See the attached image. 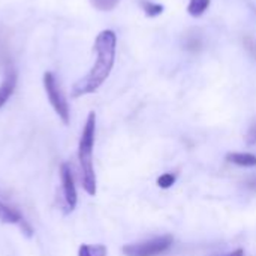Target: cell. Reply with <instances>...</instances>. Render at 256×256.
I'll list each match as a JSON object with an SVG mask.
<instances>
[{
	"mask_svg": "<svg viewBox=\"0 0 256 256\" xmlns=\"http://www.w3.org/2000/svg\"><path fill=\"white\" fill-rule=\"evenodd\" d=\"M116 50H117V34L112 30H102L94 40L96 62L92 66L90 72L72 86L70 90L72 98H81L99 90V87L106 81V78L110 76L114 68Z\"/></svg>",
	"mask_w": 256,
	"mask_h": 256,
	"instance_id": "1",
	"label": "cell"
},
{
	"mask_svg": "<svg viewBox=\"0 0 256 256\" xmlns=\"http://www.w3.org/2000/svg\"><path fill=\"white\" fill-rule=\"evenodd\" d=\"M96 136V114L92 111L87 116L86 124L81 132L80 144H78V160L81 168V182L82 189L90 195H96V174L93 166V147Z\"/></svg>",
	"mask_w": 256,
	"mask_h": 256,
	"instance_id": "2",
	"label": "cell"
},
{
	"mask_svg": "<svg viewBox=\"0 0 256 256\" xmlns=\"http://www.w3.org/2000/svg\"><path fill=\"white\" fill-rule=\"evenodd\" d=\"M44 88H45L46 98H48L52 110L58 116V118L64 124H69V120H70L69 105H68V100H66V98H64V94H63L58 82H57V78L54 76L52 72L44 74Z\"/></svg>",
	"mask_w": 256,
	"mask_h": 256,
	"instance_id": "3",
	"label": "cell"
},
{
	"mask_svg": "<svg viewBox=\"0 0 256 256\" xmlns=\"http://www.w3.org/2000/svg\"><path fill=\"white\" fill-rule=\"evenodd\" d=\"M172 243L174 238L171 236H162L141 243L126 244L123 248V254L124 256H160L171 249Z\"/></svg>",
	"mask_w": 256,
	"mask_h": 256,
	"instance_id": "4",
	"label": "cell"
},
{
	"mask_svg": "<svg viewBox=\"0 0 256 256\" xmlns=\"http://www.w3.org/2000/svg\"><path fill=\"white\" fill-rule=\"evenodd\" d=\"M60 180H62V192L64 198L66 213H72L76 207L78 195H76V188L74 182V174L68 164L60 165Z\"/></svg>",
	"mask_w": 256,
	"mask_h": 256,
	"instance_id": "5",
	"label": "cell"
},
{
	"mask_svg": "<svg viewBox=\"0 0 256 256\" xmlns=\"http://www.w3.org/2000/svg\"><path fill=\"white\" fill-rule=\"evenodd\" d=\"M0 220H2L3 224H8V225H18V226L21 228V231H22L27 237H32V236H33V230H32V226L27 224V220L22 218V214H21L16 208H14V207L4 204L2 200H0Z\"/></svg>",
	"mask_w": 256,
	"mask_h": 256,
	"instance_id": "6",
	"label": "cell"
},
{
	"mask_svg": "<svg viewBox=\"0 0 256 256\" xmlns=\"http://www.w3.org/2000/svg\"><path fill=\"white\" fill-rule=\"evenodd\" d=\"M18 75L14 66H8L4 70V78L0 84V108L4 106V104L9 100V98L14 94V90L16 87Z\"/></svg>",
	"mask_w": 256,
	"mask_h": 256,
	"instance_id": "7",
	"label": "cell"
},
{
	"mask_svg": "<svg viewBox=\"0 0 256 256\" xmlns=\"http://www.w3.org/2000/svg\"><path fill=\"white\" fill-rule=\"evenodd\" d=\"M226 160L238 165V166H244V168H254L256 166V156L250 153H228L226 154Z\"/></svg>",
	"mask_w": 256,
	"mask_h": 256,
	"instance_id": "8",
	"label": "cell"
},
{
	"mask_svg": "<svg viewBox=\"0 0 256 256\" xmlns=\"http://www.w3.org/2000/svg\"><path fill=\"white\" fill-rule=\"evenodd\" d=\"M183 45H184V50L189 52H200L202 50V45H204L202 36L198 32H189L184 34Z\"/></svg>",
	"mask_w": 256,
	"mask_h": 256,
	"instance_id": "9",
	"label": "cell"
},
{
	"mask_svg": "<svg viewBox=\"0 0 256 256\" xmlns=\"http://www.w3.org/2000/svg\"><path fill=\"white\" fill-rule=\"evenodd\" d=\"M210 3H212V0H190L188 4V12H189V15L198 18L207 12V9L210 8Z\"/></svg>",
	"mask_w": 256,
	"mask_h": 256,
	"instance_id": "10",
	"label": "cell"
},
{
	"mask_svg": "<svg viewBox=\"0 0 256 256\" xmlns=\"http://www.w3.org/2000/svg\"><path fill=\"white\" fill-rule=\"evenodd\" d=\"M140 6L148 18L159 16L164 12V4L152 2V0H140Z\"/></svg>",
	"mask_w": 256,
	"mask_h": 256,
	"instance_id": "11",
	"label": "cell"
},
{
	"mask_svg": "<svg viewBox=\"0 0 256 256\" xmlns=\"http://www.w3.org/2000/svg\"><path fill=\"white\" fill-rule=\"evenodd\" d=\"M108 250L104 244H81L78 249V256H106Z\"/></svg>",
	"mask_w": 256,
	"mask_h": 256,
	"instance_id": "12",
	"label": "cell"
},
{
	"mask_svg": "<svg viewBox=\"0 0 256 256\" xmlns=\"http://www.w3.org/2000/svg\"><path fill=\"white\" fill-rule=\"evenodd\" d=\"M90 3L98 10L110 12V10H112V9L117 8V4L120 3V0H90Z\"/></svg>",
	"mask_w": 256,
	"mask_h": 256,
	"instance_id": "13",
	"label": "cell"
},
{
	"mask_svg": "<svg viewBox=\"0 0 256 256\" xmlns=\"http://www.w3.org/2000/svg\"><path fill=\"white\" fill-rule=\"evenodd\" d=\"M243 46H244V50H246V52L256 60V39L254 36H250V34H244L243 36Z\"/></svg>",
	"mask_w": 256,
	"mask_h": 256,
	"instance_id": "14",
	"label": "cell"
},
{
	"mask_svg": "<svg viewBox=\"0 0 256 256\" xmlns=\"http://www.w3.org/2000/svg\"><path fill=\"white\" fill-rule=\"evenodd\" d=\"M176 180H177L176 174L166 172V174H162V176L158 178V186L162 188V189H170V188L176 183Z\"/></svg>",
	"mask_w": 256,
	"mask_h": 256,
	"instance_id": "15",
	"label": "cell"
},
{
	"mask_svg": "<svg viewBox=\"0 0 256 256\" xmlns=\"http://www.w3.org/2000/svg\"><path fill=\"white\" fill-rule=\"evenodd\" d=\"M246 142L249 146H256V123L249 128V130L246 134Z\"/></svg>",
	"mask_w": 256,
	"mask_h": 256,
	"instance_id": "16",
	"label": "cell"
},
{
	"mask_svg": "<svg viewBox=\"0 0 256 256\" xmlns=\"http://www.w3.org/2000/svg\"><path fill=\"white\" fill-rule=\"evenodd\" d=\"M222 256H244V252H243V249H237V250H234L231 254H226V255Z\"/></svg>",
	"mask_w": 256,
	"mask_h": 256,
	"instance_id": "17",
	"label": "cell"
},
{
	"mask_svg": "<svg viewBox=\"0 0 256 256\" xmlns=\"http://www.w3.org/2000/svg\"><path fill=\"white\" fill-rule=\"evenodd\" d=\"M252 9H254V12H255V15H256V6H252Z\"/></svg>",
	"mask_w": 256,
	"mask_h": 256,
	"instance_id": "18",
	"label": "cell"
}]
</instances>
